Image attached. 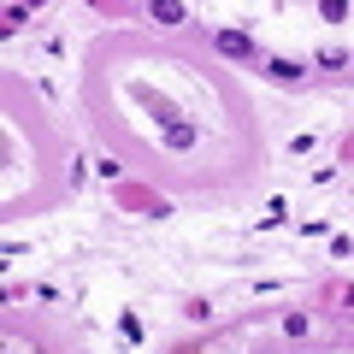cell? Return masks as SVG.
Listing matches in <instances>:
<instances>
[{"label": "cell", "mask_w": 354, "mask_h": 354, "mask_svg": "<svg viewBox=\"0 0 354 354\" xmlns=\"http://www.w3.org/2000/svg\"><path fill=\"white\" fill-rule=\"evenodd\" d=\"M213 48L225 53V59H254V41L242 36V30H218V36H213Z\"/></svg>", "instance_id": "obj_1"}, {"label": "cell", "mask_w": 354, "mask_h": 354, "mask_svg": "<svg viewBox=\"0 0 354 354\" xmlns=\"http://www.w3.org/2000/svg\"><path fill=\"white\" fill-rule=\"evenodd\" d=\"M160 142H165V148H189L195 130H189V124H177V118H160Z\"/></svg>", "instance_id": "obj_2"}, {"label": "cell", "mask_w": 354, "mask_h": 354, "mask_svg": "<svg viewBox=\"0 0 354 354\" xmlns=\"http://www.w3.org/2000/svg\"><path fill=\"white\" fill-rule=\"evenodd\" d=\"M118 201H124V207H142V213H171V207H165V201H153L148 189H118Z\"/></svg>", "instance_id": "obj_3"}, {"label": "cell", "mask_w": 354, "mask_h": 354, "mask_svg": "<svg viewBox=\"0 0 354 354\" xmlns=\"http://www.w3.org/2000/svg\"><path fill=\"white\" fill-rule=\"evenodd\" d=\"M266 77H278V83H301V65H295V59H266Z\"/></svg>", "instance_id": "obj_4"}, {"label": "cell", "mask_w": 354, "mask_h": 354, "mask_svg": "<svg viewBox=\"0 0 354 354\" xmlns=\"http://www.w3.org/2000/svg\"><path fill=\"white\" fill-rule=\"evenodd\" d=\"M153 18H160V24H183L189 6H177V0H153Z\"/></svg>", "instance_id": "obj_5"}, {"label": "cell", "mask_w": 354, "mask_h": 354, "mask_svg": "<svg viewBox=\"0 0 354 354\" xmlns=\"http://www.w3.org/2000/svg\"><path fill=\"white\" fill-rule=\"evenodd\" d=\"M325 301H337L342 313H354V290H348V283H330V290H325Z\"/></svg>", "instance_id": "obj_6"}, {"label": "cell", "mask_w": 354, "mask_h": 354, "mask_svg": "<svg viewBox=\"0 0 354 354\" xmlns=\"http://www.w3.org/2000/svg\"><path fill=\"white\" fill-rule=\"evenodd\" d=\"M307 330H313L307 313H283V337H307Z\"/></svg>", "instance_id": "obj_7"}, {"label": "cell", "mask_w": 354, "mask_h": 354, "mask_svg": "<svg viewBox=\"0 0 354 354\" xmlns=\"http://www.w3.org/2000/svg\"><path fill=\"white\" fill-rule=\"evenodd\" d=\"M177 354H201V342H183V348H177Z\"/></svg>", "instance_id": "obj_8"}, {"label": "cell", "mask_w": 354, "mask_h": 354, "mask_svg": "<svg viewBox=\"0 0 354 354\" xmlns=\"http://www.w3.org/2000/svg\"><path fill=\"white\" fill-rule=\"evenodd\" d=\"M24 354H41V348H24Z\"/></svg>", "instance_id": "obj_9"}]
</instances>
